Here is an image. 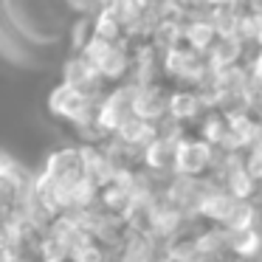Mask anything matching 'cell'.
Instances as JSON below:
<instances>
[{
	"instance_id": "6",
	"label": "cell",
	"mask_w": 262,
	"mask_h": 262,
	"mask_svg": "<svg viewBox=\"0 0 262 262\" xmlns=\"http://www.w3.org/2000/svg\"><path fill=\"white\" fill-rule=\"evenodd\" d=\"M209 192V178H183L175 175L172 183L166 186L164 200L183 214L186 220H200V206H203V198Z\"/></svg>"
},
{
	"instance_id": "7",
	"label": "cell",
	"mask_w": 262,
	"mask_h": 262,
	"mask_svg": "<svg viewBox=\"0 0 262 262\" xmlns=\"http://www.w3.org/2000/svg\"><path fill=\"white\" fill-rule=\"evenodd\" d=\"M211 161H214V147H209L200 136L189 133V136L178 144L175 175H183V178H209Z\"/></svg>"
},
{
	"instance_id": "17",
	"label": "cell",
	"mask_w": 262,
	"mask_h": 262,
	"mask_svg": "<svg viewBox=\"0 0 262 262\" xmlns=\"http://www.w3.org/2000/svg\"><path fill=\"white\" fill-rule=\"evenodd\" d=\"M226 231H251V228H259V209H256L254 200H237L226 220Z\"/></svg>"
},
{
	"instance_id": "12",
	"label": "cell",
	"mask_w": 262,
	"mask_h": 262,
	"mask_svg": "<svg viewBox=\"0 0 262 262\" xmlns=\"http://www.w3.org/2000/svg\"><path fill=\"white\" fill-rule=\"evenodd\" d=\"M234 203H237V200H234L226 189L209 181V192H206L203 206H200V220H203L206 226H220L223 228L228 220V214H231V209H234Z\"/></svg>"
},
{
	"instance_id": "13",
	"label": "cell",
	"mask_w": 262,
	"mask_h": 262,
	"mask_svg": "<svg viewBox=\"0 0 262 262\" xmlns=\"http://www.w3.org/2000/svg\"><path fill=\"white\" fill-rule=\"evenodd\" d=\"M183 29H186V23H183V14L166 17V20H161V23L152 29V37H149V42H152V46L166 57L169 51H175V48L183 46Z\"/></svg>"
},
{
	"instance_id": "8",
	"label": "cell",
	"mask_w": 262,
	"mask_h": 262,
	"mask_svg": "<svg viewBox=\"0 0 262 262\" xmlns=\"http://www.w3.org/2000/svg\"><path fill=\"white\" fill-rule=\"evenodd\" d=\"M127 82H133V85H138V88L166 82L164 54H161L149 40L133 42V68H130V79Z\"/></svg>"
},
{
	"instance_id": "14",
	"label": "cell",
	"mask_w": 262,
	"mask_h": 262,
	"mask_svg": "<svg viewBox=\"0 0 262 262\" xmlns=\"http://www.w3.org/2000/svg\"><path fill=\"white\" fill-rule=\"evenodd\" d=\"M228 133H231V127H228V116L223 110H209L203 121L194 127V136H200L209 147H223Z\"/></svg>"
},
{
	"instance_id": "11",
	"label": "cell",
	"mask_w": 262,
	"mask_h": 262,
	"mask_svg": "<svg viewBox=\"0 0 262 262\" xmlns=\"http://www.w3.org/2000/svg\"><path fill=\"white\" fill-rule=\"evenodd\" d=\"M183 23H186V29H183V46L194 48L198 54H209L211 48H214V42L220 40L217 29L211 26V20H209V9L194 12V14H186Z\"/></svg>"
},
{
	"instance_id": "18",
	"label": "cell",
	"mask_w": 262,
	"mask_h": 262,
	"mask_svg": "<svg viewBox=\"0 0 262 262\" xmlns=\"http://www.w3.org/2000/svg\"><path fill=\"white\" fill-rule=\"evenodd\" d=\"M71 262H110V251L104 248L99 239L88 237L85 243L71 254Z\"/></svg>"
},
{
	"instance_id": "1",
	"label": "cell",
	"mask_w": 262,
	"mask_h": 262,
	"mask_svg": "<svg viewBox=\"0 0 262 262\" xmlns=\"http://www.w3.org/2000/svg\"><path fill=\"white\" fill-rule=\"evenodd\" d=\"M79 54H85L88 62L104 76V82L110 88L124 85L130 79V68H133V42L130 40L110 42V40H102V37H93Z\"/></svg>"
},
{
	"instance_id": "15",
	"label": "cell",
	"mask_w": 262,
	"mask_h": 262,
	"mask_svg": "<svg viewBox=\"0 0 262 262\" xmlns=\"http://www.w3.org/2000/svg\"><path fill=\"white\" fill-rule=\"evenodd\" d=\"M220 186L226 189V192L231 194L234 200H256V198H259V192H262V186L248 175V169H245V166L231 169L226 178H223Z\"/></svg>"
},
{
	"instance_id": "9",
	"label": "cell",
	"mask_w": 262,
	"mask_h": 262,
	"mask_svg": "<svg viewBox=\"0 0 262 262\" xmlns=\"http://www.w3.org/2000/svg\"><path fill=\"white\" fill-rule=\"evenodd\" d=\"M169 102H172V85L158 82V85H144L136 93V116L149 124H158L169 116Z\"/></svg>"
},
{
	"instance_id": "4",
	"label": "cell",
	"mask_w": 262,
	"mask_h": 262,
	"mask_svg": "<svg viewBox=\"0 0 262 262\" xmlns=\"http://www.w3.org/2000/svg\"><path fill=\"white\" fill-rule=\"evenodd\" d=\"M164 74L172 88H198L200 79L209 74V59L194 48L181 46L164 57Z\"/></svg>"
},
{
	"instance_id": "2",
	"label": "cell",
	"mask_w": 262,
	"mask_h": 262,
	"mask_svg": "<svg viewBox=\"0 0 262 262\" xmlns=\"http://www.w3.org/2000/svg\"><path fill=\"white\" fill-rule=\"evenodd\" d=\"M99 104L96 99H88L85 93H79L76 88L57 82L46 96V110L54 121H62L65 127H74L79 121L99 119Z\"/></svg>"
},
{
	"instance_id": "16",
	"label": "cell",
	"mask_w": 262,
	"mask_h": 262,
	"mask_svg": "<svg viewBox=\"0 0 262 262\" xmlns=\"http://www.w3.org/2000/svg\"><path fill=\"white\" fill-rule=\"evenodd\" d=\"M228 254H231L234 259L262 256V228H251V231H228Z\"/></svg>"
},
{
	"instance_id": "5",
	"label": "cell",
	"mask_w": 262,
	"mask_h": 262,
	"mask_svg": "<svg viewBox=\"0 0 262 262\" xmlns=\"http://www.w3.org/2000/svg\"><path fill=\"white\" fill-rule=\"evenodd\" d=\"M136 93H138V85L124 82V85L110 88L107 96L102 99V104H99V124L107 130L110 138L130 119H136Z\"/></svg>"
},
{
	"instance_id": "10",
	"label": "cell",
	"mask_w": 262,
	"mask_h": 262,
	"mask_svg": "<svg viewBox=\"0 0 262 262\" xmlns=\"http://www.w3.org/2000/svg\"><path fill=\"white\" fill-rule=\"evenodd\" d=\"M209 113L203 96L194 88H172V102H169V116L175 121H181L189 133H194V127L203 121V116Z\"/></svg>"
},
{
	"instance_id": "19",
	"label": "cell",
	"mask_w": 262,
	"mask_h": 262,
	"mask_svg": "<svg viewBox=\"0 0 262 262\" xmlns=\"http://www.w3.org/2000/svg\"><path fill=\"white\" fill-rule=\"evenodd\" d=\"M93 37H102V40H110V42H119V40H127L124 37V29L110 17L107 12H99L93 17Z\"/></svg>"
},
{
	"instance_id": "3",
	"label": "cell",
	"mask_w": 262,
	"mask_h": 262,
	"mask_svg": "<svg viewBox=\"0 0 262 262\" xmlns=\"http://www.w3.org/2000/svg\"><path fill=\"white\" fill-rule=\"evenodd\" d=\"M59 82L76 88L79 93H85L88 99H96V102H102L110 91L104 76L88 62L85 54H76V51H68V57L59 62Z\"/></svg>"
},
{
	"instance_id": "22",
	"label": "cell",
	"mask_w": 262,
	"mask_h": 262,
	"mask_svg": "<svg viewBox=\"0 0 262 262\" xmlns=\"http://www.w3.org/2000/svg\"><path fill=\"white\" fill-rule=\"evenodd\" d=\"M254 203H256V209H259V228H262V192H259V198H256Z\"/></svg>"
},
{
	"instance_id": "20",
	"label": "cell",
	"mask_w": 262,
	"mask_h": 262,
	"mask_svg": "<svg viewBox=\"0 0 262 262\" xmlns=\"http://www.w3.org/2000/svg\"><path fill=\"white\" fill-rule=\"evenodd\" d=\"M62 3H65L68 12L76 14V17H96L104 6V0H62Z\"/></svg>"
},
{
	"instance_id": "21",
	"label": "cell",
	"mask_w": 262,
	"mask_h": 262,
	"mask_svg": "<svg viewBox=\"0 0 262 262\" xmlns=\"http://www.w3.org/2000/svg\"><path fill=\"white\" fill-rule=\"evenodd\" d=\"M245 169H248V175L262 186V144L245 152Z\"/></svg>"
}]
</instances>
